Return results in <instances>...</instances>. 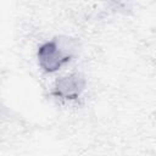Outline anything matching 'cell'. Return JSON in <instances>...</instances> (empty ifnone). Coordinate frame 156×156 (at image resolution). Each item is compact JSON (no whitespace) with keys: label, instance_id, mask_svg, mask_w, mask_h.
Listing matches in <instances>:
<instances>
[{"label":"cell","instance_id":"6da1fadb","mask_svg":"<svg viewBox=\"0 0 156 156\" xmlns=\"http://www.w3.org/2000/svg\"><path fill=\"white\" fill-rule=\"evenodd\" d=\"M77 50V43L68 37H56L39 45L37 60L39 67L45 73L57 72L63 65L68 63Z\"/></svg>","mask_w":156,"mask_h":156},{"label":"cell","instance_id":"7a4b0ae2","mask_svg":"<svg viewBox=\"0 0 156 156\" xmlns=\"http://www.w3.org/2000/svg\"><path fill=\"white\" fill-rule=\"evenodd\" d=\"M85 85V78L80 73L74 72L57 78L51 94L61 100H76L84 91Z\"/></svg>","mask_w":156,"mask_h":156}]
</instances>
